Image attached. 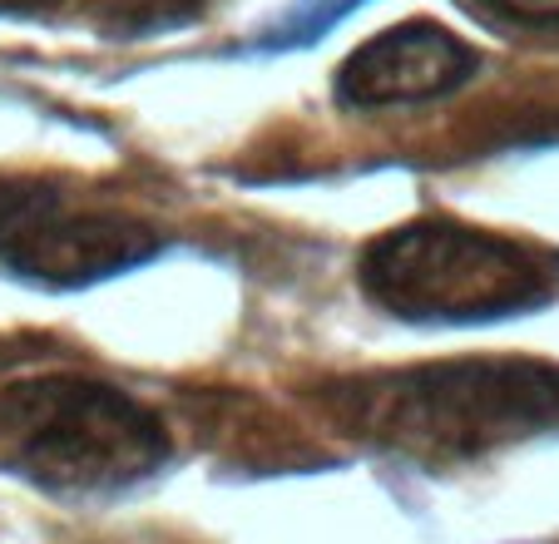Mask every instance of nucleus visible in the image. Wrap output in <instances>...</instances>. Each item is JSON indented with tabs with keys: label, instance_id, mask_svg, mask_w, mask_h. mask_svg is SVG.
<instances>
[{
	"label": "nucleus",
	"instance_id": "f257e3e1",
	"mask_svg": "<svg viewBox=\"0 0 559 544\" xmlns=\"http://www.w3.org/2000/svg\"><path fill=\"white\" fill-rule=\"evenodd\" d=\"M342 436L391 461L445 471L559 430V362L445 356L416 367L357 371L317 391Z\"/></svg>",
	"mask_w": 559,
	"mask_h": 544
},
{
	"label": "nucleus",
	"instance_id": "423d86ee",
	"mask_svg": "<svg viewBox=\"0 0 559 544\" xmlns=\"http://www.w3.org/2000/svg\"><path fill=\"white\" fill-rule=\"evenodd\" d=\"M486 5L520 25H559V0H486Z\"/></svg>",
	"mask_w": 559,
	"mask_h": 544
},
{
	"label": "nucleus",
	"instance_id": "7ed1b4c3",
	"mask_svg": "<svg viewBox=\"0 0 559 544\" xmlns=\"http://www.w3.org/2000/svg\"><path fill=\"white\" fill-rule=\"evenodd\" d=\"M164 461L169 430L124 387L64 371L0 391V471L50 495H124L164 471Z\"/></svg>",
	"mask_w": 559,
	"mask_h": 544
},
{
	"label": "nucleus",
	"instance_id": "20e7f679",
	"mask_svg": "<svg viewBox=\"0 0 559 544\" xmlns=\"http://www.w3.org/2000/svg\"><path fill=\"white\" fill-rule=\"evenodd\" d=\"M164 252L154 223L80 203L40 178H0V268L45 287H90Z\"/></svg>",
	"mask_w": 559,
	"mask_h": 544
},
{
	"label": "nucleus",
	"instance_id": "f03ea898",
	"mask_svg": "<svg viewBox=\"0 0 559 544\" xmlns=\"http://www.w3.org/2000/svg\"><path fill=\"white\" fill-rule=\"evenodd\" d=\"M357 287L386 317L421 327H475L530 317L559 297V258L535 243L471 228L461 218H412L377 233L357 258Z\"/></svg>",
	"mask_w": 559,
	"mask_h": 544
},
{
	"label": "nucleus",
	"instance_id": "39448f33",
	"mask_svg": "<svg viewBox=\"0 0 559 544\" xmlns=\"http://www.w3.org/2000/svg\"><path fill=\"white\" fill-rule=\"evenodd\" d=\"M480 74V50L436 21H402L361 40L337 64V99L347 109H396L445 99Z\"/></svg>",
	"mask_w": 559,
	"mask_h": 544
},
{
	"label": "nucleus",
	"instance_id": "0eeeda50",
	"mask_svg": "<svg viewBox=\"0 0 559 544\" xmlns=\"http://www.w3.org/2000/svg\"><path fill=\"white\" fill-rule=\"evenodd\" d=\"M55 0H0V15H31V11H50Z\"/></svg>",
	"mask_w": 559,
	"mask_h": 544
}]
</instances>
